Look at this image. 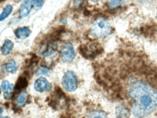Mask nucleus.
Segmentation results:
<instances>
[{"label": "nucleus", "mask_w": 157, "mask_h": 118, "mask_svg": "<svg viewBox=\"0 0 157 118\" xmlns=\"http://www.w3.org/2000/svg\"><path fill=\"white\" fill-rule=\"evenodd\" d=\"M128 95L134 100L131 108L137 118L149 116L157 108V89L145 80L131 79Z\"/></svg>", "instance_id": "1"}, {"label": "nucleus", "mask_w": 157, "mask_h": 118, "mask_svg": "<svg viewBox=\"0 0 157 118\" xmlns=\"http://www.w3.org/2000/svg\"><path fill=\"white\" fill-rule=\"evenodd\" d=\"M111 26L106 19L98 18L95 21L91 29V34L94 37L103 38L111 33Z\"/></svg>", "instance_id": "2"}, {"label": "nucleus", "mask_w": 157, "mask_h": 118, "mask_svg": "<svg viewBox=\"0 0 157 118\" xmlns=\"http://www.w3.org/2000/svg\"><path fill=\"white\" fill-rule=\"evenodd\" d=\"M79 51L82 56L86 59H93L103 53V48L97 43L91 44L89 46L81 45L79 47Z\"/></svg>", "instance_id": "3"}, {"label": "nucleus", "mask_w": 157, "mask_h": 118, "mask_svg": "<svg viewBox=\"0 0 157 118\" xmlns=\"http://www.w3.org/2000/svg\"><path fill=\"white\" fill-rule=\"evenodd\" d=\"M64 89L69 92L75 90L78 87V80L76 75L72 71H68L64 74L62 81Z\"/></svg>", "instance_id": "4"}, {"label": "nucleus", "mask_w": 157, "mask_h": 118, "mask_svg": "<svg viewBox=\"0 0 157 118\" xmlns=\"http://www.w3.org/2000/svg\"><path fill=\"white\" fill-rule=\"evenodd\" d=\"M60 56L64 62H70L75 56L74 48L71 43L66 42L62 46L60 50Z\"/></svg>", "instance_id": "5"}, {"label": "nucleus", "mask_w": 157, "mask_h": 118, "mask_svg": "<svg viewBox=\"0 0 157 118\" xmlns=\"http://www.w3.org/2000/svg\"><path fill=\"white\" fill-rule=\"evenodd\" d=\"M57 48L58 44L56 41L50 38L46 41L41 45L40 53L43 56L48 57L54 54L57 50Z\"/></svg>", "instance_id": "6"}, {"label": "nucleus", "mask_w": 157, "mask_h": 118, "mask_svg": "<svg viewBox=\"0 0 157 118\" xmlns=\"http://www.w3.org/2000/svg\"><path fill=\"white\" fill-rule=\"evenodd\" d=\"M34 88L36 91L38 92L49 91L52 89L51 84L43 77H39L35 82Z\"/></svg>", "instance_id": "7"}, {"label": "nucleus", "mask_w": 157, "mask_h": 118, "mask_svg": "<svg viewBox=\"0 0 157 118\" xmlns=\"http://www.w3.org/2000/svg\"><path fill=\"white\" fill-rule=\"evenodd\" d=\"M32 5V0H24L20 7L19 15L24 17L28 16L31 11Z\"/></svg>", "instance_id": "8"}, {"label": "nucleus", "mask_w": 157, "mask_h": 118, "mask_svg": "<svg viewBox=\"0 0 157 118\" xmlns=\"http://www.w3.org/2000/svg\"><path fill=\"white\" fill-rule=\"evenodd\" d=\"M16 37L18 39L26 38L31 34V31L28 27H23L17 29L14 31Z\"/></svg>", "instance_id": "9"}, {"label": "nucleus", "mask_w": 157, "mask_h": 118, "mask_svg": "<svg viewBox=\"0 0 157 118\" xmlns=\"http://www.w3.org/2000/svg\"><path fill=\"white\" fill-rule=\"evenodd\" d=\"M14 47V44L12 41L9 39H6L4 42L1 48V52L3 55H7L12 51Z\"/></svg>", "instance_id": "10"}, {"label": "nucleus", "mask_w": 157, "mask_h": 118, "mask_svg": "<svg viewBox=\"0 0 157 118\" xmlns=\"http://www.w3.org/2000/svg\"><path fill=\"white\" fill-rule=\"evenodd\" d=\"M28 82L25 77H19L16 83L14 88L16 91H20L22 89L25 88L27 87Z\"/></svg>", "instance_id": "11"}, {"label": "nucleus", "mask_w": 157, "mask_h": 118, "mask_svg": "<svg viewBox=\"0 0 157 118\" xmlns=\"http://www.w3.org/2000/svg\"><path fill=\"white\" fill-rule=\"evenodd\" d=\"M13 10V7L11 5L8 4L6 6L0 14V22L7 18L12 14Z\"/></svg>", "instance_id": "12"}, {"label": "nucleus", "mask_w": 157, "mask_h": 118, "mask_svg": "<svg viewBox=\"0 0 157 118\" xmlns=\"http://www.w3.org/2000/svg\"><path fill=\"white\" fill-rule=\"evenodd\" d=\"M6 69L8 73L14 74L17 72V67L16 63L13 59L9 60L6 65Z\"/></svg>", "instance_id": "13"}, {"label": "nucleus", "mask_w": 157, "mask_h": 118, "mask_svg": "<svg viewBox=\"0 0 157 118\" xmlns=\"http://www.w3.org/2000/svg\"><path fill=\"white\" fill-rule=\"evenodd\" d=\"M27 100V94L26 92H22L17 96L16 102L17 106H21L25 104Z\"/></svg>", "instance_id": "14"}, {"label": "nucleus", "mask_w": 157, "mask_h": 118, "mask_svg": "<svg viewBox=\"0 0 157 118\" xmlns=\"http://www.w3.org/2000/svg\"><path fill=\"white\" fill-rule=\"evenodd\" d=\"M88 118H107L106 113L102 111H95L89 114Z\"/></svg>", "instance_id": "15"}, {"label": "nucleus", "mask_w": 157, "mask_h": 118, "mask_svg": "<svg viewBox=\"0 0 157 118\" xmlns=\"http://www.w3.org/2000/svg\"><path fill=\"white\" fill-rule=\"evenodd\" d=\"M123 0H108V3L111 7H116L121 4Z\"/></svg>", "instance_id": "16"}, {"label": "nucleus", "mask_w": 157, "mask_h": 118, "mask_svg": "<svg viewBox=\"0 0 157 118\" xmlns=\"http://www.w3.org/2000/svg\"><path fill=\"white\" fill-rule=\"evenodd\" d=\"M48 73L49 70L47 68L44 66H40L37 70L36 74L37 75H47Z\"/></svg>", "instance_id": "17"}, {"label": "nucleus", "mask_w": 157, "mask_h": 118, "mask_svg": "<svg viewBox=\"0 0 157 118\" xmlns=\"http://www.w3.org/2000/svg\"><path fill=\"white\" fill-rule=\"evenodd\" d=\"M32 4L37 9L41 8L44 3V0H32Z\"/></svg>", "instance_id": "18"}, {"label": "nucleus", "mask_w": 157, "mask_h": 118, "mask_svg": "<svg viewBox=\"0 0 157 118\" xmlns=\"http://www.w3.org/2000/svg\"><path fill=\"white\" fill-rule=\"evenodd\" d=\"M84 0H73V6L75 8H79L81 7L84 2Z\"/></svg>", "instance_id": "19"}, {"label": "nucleus", "mask_w": 157, "mask_h": 118, "mask_svg": "<svg viewBox=\"0 0 157 118\" xmlns=\"http://www.w3.org/2000/svg\"><path fill=\"white\" fill-rule=\"evenodd\" d=\"M9 82L7 80H4L2 83V87L3 90L5 92H6L8 89H9Z\"/></svg>", "instance_id": "20"}, {"label": "nucleus", "mask_w": 157, "mask_h": 118, "mask_svg": "<svg viewBox=\"0 0 157 118\" xmlns=\"http://www.w3.org/2000/svg\"><path fill=\"white\" fill-rule=\"evenodd\" d=\"M13 96V93H10L9 92H5L4 93V98L6 100H9Z\"/></svg>", "instance_id": "21"}, {"label": "nucleus", "mask_w": 157, "mask_h": 118, "mask_svg": "<svg viewBox=\"0 0 157 118\" xmlns=\"http://www.w3.org/2000/svg\"><path fill=\"white\" fill-rule=\"evenodd\" d=\"M84 15L86 16H89L90 15V11L89 10H84Z\"/></svg>", "instance_id": "22"}, {"label": "nucleus", "mask_w": 157, "mask_h": 118, "mask_svg": "<svg viewBox=\"0 0 157 118\" xmlns=\"http://www.w3.org/2000/svg\"><path fill=\"white\" fill-rule=\"evenodd\" d=\"M3 111V109L2 108V107H0V114L2 113Z\"/></svg>", "instance_id": "23"}, {"label": "nucleus", "mask_w": 157, "mask_h": 118, "mask_svg": "<svg viewBox=\"0 0 157 118\" xmlns=\"http://www.w3.org/2000/svg\"><path fill=\"white\" fill-rule=\"evenodd\" d=\"M91 1H92L93 2H98V1H101V0H91Z\"/></svg>", "instance_id": "24"}, {"label": "nucleus", "mask_w": 157, "mask_h": 118, "mask_svg": "<svg viewBox=\"0 0 157 118\" xmlns=\"http://www.w3.org/2000/svg\"><path fill=\"white\" fill-rule=\"evenodd\" d=\"M6 1V0H0V3H1L3 2H4L5 1Z\"/></svg>", "instance_id": "25"}, {"label": "nucleus", "mask_w": 157, "mask_h": 118, "mask_svg": "<svg viewBox=\"0 0 157 118\" xmlns=\"http://www.w3.org/2000/svg\"><path fill=\"white\" fill-rule=\"evenodd\" d=\"M4 118H10V117H4Z\"/></svg>", "instance_id": "26"}, {"label": "nucleus", "mask_w": 157, "mask_h": 118, "mask_svg": "<svg viewBox=\"0 0 157 118\" xmlns=\"http://www.w3.org/2000/svg\"><path fill=\"white\" fill-rule=\"evenodd\" d=\"M0 94H1V88H0Z\"/></svg>", "instance_id": "27"}, {"label": "nucleus", "mask_w": 157, "mask_h": 118, "mask_svg": "<svg viewBox=\"0 0 157 118\" xmlns=\"http://www.w3.org/2000/svg\"><path fill=\"white\" fill-rule=\"evenodd\" d=\"M117 118H120V117H117Z\"/></svg>", "instance_id": "28"}, {"label": "nucleus", "mask_w": 157, "mask_h": 118, "mask_svg": "<svg viewBox=\"0 0 157 118\" xmlns=\"http://www.w3.org/2000/svg\"></svg>", "instance_id": "29"}]
</instances>
